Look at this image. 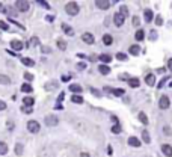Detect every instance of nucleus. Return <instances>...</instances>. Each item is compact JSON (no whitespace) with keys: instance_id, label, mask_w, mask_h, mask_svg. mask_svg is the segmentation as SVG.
<instances>
[{"instance_id":"f03ea898","label":"nucleus","mask_w":172,"mask_h":157,"mask_svg":"<svg viewBox=\"0 0 172 157\" xmlns=\"http://www.w3.org/2000/svg\"><path fill=\"white\" fill-rule=\"evenodd\" d=\"M29 2H24V0H17L15 2V8H17L18 11H21V12H26V11H29Z\"/></svg>"},{"instance_id":"2eb2a0df","label":"nucleus","mask_w":172,"mask_h":157,"mask_svg":"<svg viewBox=\"0 0 172 157\" xmlns=\"http://www.w3.org/2000/svg\"><path fill=\"white\" fill-rule=\"evenodd\" d=\"M128 145L130 147H140V140L136 136H131V138H128Z\"/></svg>"},{"instance_id":"37998d69","label":"nucleus","mask_w":172,"mask_h":157,"mask_svg":"<svg viewBox=\"0 0 172 157\" xmlns=\"http://www.w3.org/2000/svg\"><path fill=\"white\" fill-rule=\"evenodd\" d=\"M119 79H121V80H128L130 77H128L127 74H119Z\"/></svg>"},{"instance_id":"4468645a","label":"nucleus","mask_w":172,"mask_h":157,"mask_svg":"<svg viewBox=\"0 0 172 157\" xmlns=\"http://www.w3.org/2000/svg\"><path fill=\"white\" fill-rule=\"evenodd\" d=\"M143 17H145V21H147V23H151V20L154 18V14H153V11H151V9H145Z\"/></svg>"},{"instance_id":"f257e3e1","label":"nucleus","mask_w":172,"mask_h":157,"mask_svg":"<svg viewBox=\"0 0 172 157\" xmlns=\"http://www.w3.org/2000/svg\"><path fill=\"white\" fill-rule=\"evenodd\" d=\"M65 11L68 15H77L79 14V5L76 2H68L65 6Z\"/></svg>"},{"instance_id":"bb28decb","label":"nucleus","mask_w":172,"mask_h":157,"mask_svg":"<svg viewBox=\"0 0 172 157\" xmlns=\"http://www.w3.org/2000/svg\"><path fill=\"white\" fill-rule=\"evenodd\" d=\"M6 153H8V145H6L5 142H0V154L5 156Z\"/></svg>"},{"instance_id":"de8ad7c7","label":"nucleus","mask_w":172,"mask_h":157,"mask_svg":"<svg viewBox=\"0 0 172 157\" xmlns=\"http://www.w3.org/2000/svg\"><path fill=\"white\" fill-rule=\"evenodd\" d=\"M163 130H165V133H166V135H172V130L169 128V127H165Z\"/></svg>"},{"instance_id":"7ed1b4c3","label":"nucleus","mask_w":172,"mask_h":157,"mask_svg":"<svg viewBox=\"0 0 172 157\" xmlns=\"http://www.w3.org/2000/svg\"><path fill=\"white\" fill-rule=\"evenodd\" d=\"M44 122H45L47 127H54V125L59 122V120H57V116H54V115H47V116L44 118Z\"/></svg>"},{"instance_id":"20e7f679","label":"nucleus","mask_w":172,"mask_h":157,"mask_svg":"<svg viewBox=\"0 0 172 157\" xmlns=\"http://www.w3.org/2000/svg\"><path fill=\"white\" fill-rule=\"evenodd\" d=\"M39 128H41V125H39L38 121H33V120H32V121L27 122V130H29L30 133H38Z\"/></svg>"},{"instance_id":"bf43d9fd","label":"nucleus","mask_w":172,"mask_h":157,"mask_svg":"<svg viewBox=\"0 0 172 157\" xmlns=\"http://www.w3.org/2000/svg\"><path fill=\"white\" fill-rule=\"evenodd\" d=\"M169 86H172V82H171V83H169Z\"/></svg>"},{"instance_id":"8fccbe9b","label":"nucleus","mask_w":172,"mask_h":157,"mask_svg":"<svg viewBox=\"0 0 172 157\" xmlns=\"http://www.w3.org/2000/svg\"><path fill=\"white\" fill-rule=\"evenodd\" d=\"M42 52L44 53H50L52 52V49H50V47H42Z\"/></svg>"},{"instance_id":"58836bf2","label":"nucleus","mask_w":172,"mask_h":157,"mask_svg":"<svg viewBox=\"0 0 172 157\" xmlns=\"http://www.w3.org/2000/svg\"><path fill=\"white\" fill-rule=\"evenodd\" d=\"M116 59H119V61H127V54H124V53H118V54H116Z\"/></svg>"},{"instance_id":"9b49d317","label":"nucleus","mask_w":172,"mask_h":157,"mask_svg":"<svg viewBox=\"0 0 172 157\" xmlns=\"http://www.w3.org/2000/svg\"><path fill=\"white\" fill-rule=\"evenodd\" d=\"M145 83H147L148 86H154L155 85V76L154 74H147V77H145Z\"/></svg>"},{"instance_id":"f704fd0d","label":"nucleus","mask_w":172,"mask_h":157,"mask_svg":"<svg viewBox=\"0 0 172 157\" xmlns=\"http://www.w3.org/2000/svg\"><path fill=\"white\" fill-rule=\"evenodd\" d=\"M112 133H115V135L121 133V125H119V124H115V125L112 127Z\"/></svg>"},{"instance_id":"a878e982","label":"nucleus","mask_w":172,"mask_h":157,"mask_svg":"<svg viewBox=\"0 0 172 157\" xmlns=\"http://www.w3.org/2000/svg\"><path fill=\"white\" fill-rule=\"evenodd\" d=\"M142 139H143L145 143H150V142H151V139H150V133H148L147 130H143V131H142Z\"/></svg>"},{"instance_id":"9d476101","label":"nucleus","mask_w":172,"mask_h":157,"mask_svg":"<svg viewBox=\"0 0 172 157\" xmlns=\"http://www.w3.org/2000/svg\"><path fill=\"white\" fill-rule=\"evenodd\" d=\"M95 5H97L100 9H109L110 2H107V0H97V2H95Z\"/></svg>"},{"instance_id":"49530a36","label":"nucleus","mask_w":172,"mask_h":157,"mask_svg":"<svg viewBox=\"0 0 172 157\" xmlns=\"http://www.w3.org/2000/svg\"><path fill=\"white\" fill-rule=\"evenodd\" d=\"M5 109H6V103L0 100V110H5Z\"/></svg>"},{"instance_id":"5701e85b","label":"nucleus","mask_w":172,"mask_h":157,"mask_svg":"<svg viewBox=\"0 0 172 157\" xmlns=\"http://www.w3.org/2000/svg\"><path fill=\"white\" fill-rule=\"evenodd\" d=\"M71 101L76 103V104H82V103H83V98H82L80 95H72V97H71Z\"/></svg>"},{"instance_id":"7c9ffc66","label":"nucleus","mask_w":172,"mask_h":157,"mask_svg":"<svg viewBox=\"0 0 172 157\" xmlns=\"http://www.w3.org/2000/svg\"><path fill=\"white\" fill-rule=\"evenodd\" d=\"M112 94H113V95H118V97H122V95H124V89H121V88L112 89Z\"/></svg>"},{"instance_id":"3c124183","label":"nucleus","mask_w":172,"mask_h":157,"mask_svg":"<svg viewBox=\"0 0 172 157\" xmlns=\"http://www.w3.org/2000/svg\"><path fill=\"white\" fill-rule=\"evenodd\" d=\"M0 12H3V14H5V12H8V9H6L3 5H0Z\"/></svg>"},{"instance_id":"603ef678","label":"nucleus","mask_w":172,"mask_h":157,"mask_svg":"<svg viewBox=\"0 0 172 157\" xmlns=\"http://www.w3.org/2000/svg\"><path fill=\"white\" fill-rule=\"evenodd\" d=\"M45 18H47V21H50V23H52L53 20H54V17H53V15H47Z\"/></svg>"},{"instance_id":"39448f33","label":"nucleus","mask_w":172,"mask_h":157,"mask_svg":"<svg viewBox=\"0 0 172 157\" xmlns=\"http://www.w3.org/2000/svg\"><path fill=\"white\" fill-rule=\"evenodd\" d=\"M158 107H160L162 110H166V109L169 107V98H168L166 95H163V97L160 98V103H158Z\"/></svg>"},{"instance_id":"dca6fc26","label":"nucleus","mask_w":172,"mask_h":157,"mask_svg":"<svg viewBox=\"0 0 172 157\" xmlns=\"http://www.w3.org/2000/svg\"><path fill=\"white\" fill-rule=\"evenodd\" d=\"M101 62H104V64H109L110 61H112V56L110 54H107V53H103V54H100V57H98Z\"/></svg>"},{"instance_id":"393cba45","label":"nucleus","mask_w":172,"mask_h":157,"mask_svg":"<svg viewBox=\"0 0 172 157\" xmlns=\"http://www.w3.org/2000/svg\"><path fill=\"white\" fill-rule=\"evenodd\" d=\"M119 14H121V15H122L124 18H125L127 15H128V8H127L125 5H122V6L119 8Z\"/></svg>"},{"instance_id":"b1692460","label":"nucleus","mask_w":172,"mask_h":157,"mask_svg":"<svg viewBox=\"0 0 172 157\" xmlns=\"http://www.w3.org/2000/svg\"><path fill=\"white\" fill-rule=\"evenodd\" d=\"M103 42L106 44V45H110L112 42H113V38L110 35H103Z\"/></svg>"},{"instance_id":"412c9836","label":"nucleus","mask_w":172,"mask_h":157,"mask_svg":"<svg viewBox=\"0 0 172 157\" xmlns=\"http://www.w3.org/2000/svg\"><path fill=\"white\" fill-rule=\"evenodd\" d=\"M139 53H140V47H139V45H131V47H130V54L139 56Z\"/></svg>"},{"instance_id":"e433bc0d","label":"nucleus","mask_w":172,"mask_h":157,"mask_svg":"<svg viewBox=\"0 0 172 157\" xmlns=\"http://www.w3.org/2000/svg\"><path fill=\"white\" fill-rule=\"evenodd\" d=\"M24 79H26L27 82H32V80H33V76H32L30 73H24Z\"/></svg>"},{"instance_id":"cd10ccee","label":"nucleus","mask_w":172,"mask_h":157,"mask_svg":"<svg viewBox=\"0 0 172 157\" xmlns=\"http://www.w3.org/2000/svg\"><path fill=\"white\" fill-rule=\"evenodd\" d=\"M21 91H23V92H26V94H29V92H32L33 89H32V86H30L29 83H24V85L21 86Z\"/></svg>"},{"instance_id":"2f4dec72","label":"nucleus","mask_w":172,"mask_h":157,"mask_svg":"<svg viewBox=\"0 0 172 157\" xmlns=\"http://www.w3.org/2000/svg\"><path fill=\"white\" fill-rule=\"evenodd\" d=\"M98 70H100V73H101V74H104V76L110 73V68H109V67H106V65H101Z\"/></svg>"},{"instance_id":"5fc2aeb1","label":"nucleus","mask_w":172,"mask_h":157,"mask_svg":"<svg viewBox=\"0 0 172 157\" xmlns=\"http://www.w3.org/2000/svg\"><path fill=\"white\" fill-rule=\"evenodd\" d=\"M64 97H65V94H64V92H62V94H61V95H59V98H57V100H59V101H62V100H64Z\"/></svg>"},{"instance_id":"1a4fd4ad","label":"nucleus","mask_w":172,"mask_h":157,"mask_svg":"<svg viewBox=\"0 0 172 157\" xmlns=\"http://www.w3.org/2000/svg\"><path fill=\"white\" fill-rule=\"evenodd\" d=\"M162 151H163V154L166 157H172V147L171 145H168V143L162 145Z\"/></svg>"},{"instance_id":"6e6d98bb","label":"nucleus","mask_w":172,"mask_h":157,"mask_svg":"<svg viewBox=\"0 0 172 157\" xmlns=\"http://www.w3.org/2000/svg\"><path fill=\"white\" fill-rule=\"evenodd\" d=\"M150 38H153V39H155V38H157V33H155V32H153V33L150 35Z\"/></svg>"},{"instance_id":"13d9d810","label":"nucleus","mask_w":172,"mask_h":157,"mask_svg":"<svg viewBox=\"0 0 172 157\" xmlns=\"http://www.w3.org/2000/svg\"><path fill=\"white\" fill-rule=\"evenodd\" d=\"M168 67L172 70V59H169V62H168Z\"/></svg>"},{"instance_id":"c756f323","label":"nucleus","mask_w":172,"mask_h":157,"mask_svg":"<svg viewBox=\"0 0 172 157\" xmlns=\"http://www.w3.org/2000/svg\"><path fill=\"white\" fill-rule=\"evenodd\" d=\"M57 47H59L61 50H65V49H67V42H65L64 39H57Z\"/></svg>"},{"instance_id":"6ab92c4d","label":"nucleus","mask_w":172,"mask_h":157,"mask_svg":"<svg viewBox=\"0 0 172 157\" xmlns=\"http://www.w3.org/2000/svg\"><path fill=\"white\" fill-rule=\"evenodd\" d=\"M21 62H23V65H26V67H33L35 65L33 59H30V57H23Z\"/></svg>"},{"instance_id":"4be33fe9","label":"nucleus","mask_w":172,"mask_h":157,"mask_svg":"<svg viewBox=\"0 0 172 157\" xmlns=\"http://www.w3.org/2000/svg\"><path fill=\"white\" fill-rule=\"evenodd\" d=\"M0 83L2 85H9L11 83V79L8 76H5V74H0Z\"/></svg>"},{"instance_id":"4d7b16f0","label":"nucleus","mask_w":172,"mask_h":157,"mask_svg":"<svg viewBox=\"0 0 172 157\" xmlns=\"http://www.w3.org/2000/svg\"><path fill=\"white\" fill-rule=\"evenodd\" d=\"M80 157H91V156H89L88 153H82V154H80Z\"/></svg>"},{"instance_id":"4c0bfd02","label":"nucleus","mask_w":172,"mask_h":157,"mask_svg":"<svg viewBox=\"0 0 172 157\" xmlns=\"http://www.w3.org/2000/svg\"><path fill=\"white\" fill-rule=\"evenodd\" d=\"M38 42H39V39H38V38L35 36V38H32V39H30L29 45H32V47H33V45H38Z\"/></svg>"},{"instance_id":"79ce46f5","label":"nucleus","mask_w":172,"mask_h":157,"mask_svg":"<svg viewBox=\"0 0 172 157\" xmlns=\"http://www.w3.org/2000/svg\"><path fill=\"white\" fill-rule=\"evenodd\" d=\"M133 26H139V17H133Z\"/></svg>"},{"instance_id":"c9c22d12","label":"nucleus","mask_w":172,"mask_h":157,"mask_svg":"<svg viewBox=\"0 0 172 157\" xmlns=\"http://www.w3.org/2000/svg\"><path fill=\"white\" fill-rule=\"evenodd\" d=\"M38 3H39V5L42 6V8H45V9H50V8H52V6H50V5H49L47 2H42V0H38Z\"/></svg>"},{"instance_id":"864d4df0","label":"nucleus","mask_w":172,"mask_h":157,"mask_svg":"<svg viewBox=\"0 0 172 157\" xmlns=\"http://www.w3.org/2000/svg\"><path fill=\"white\" fill-rule=\"evenodd\" d=\"M165 82H166V80H165V79H163V80H162V82H160V83H158V85H157V86H158V88H163V85H165Z\"/></svg>"},{"instance_id":"aec40b11","label":"nucleus","mask_w":172,"mask_h":157,"mask_svg":"<svg viewBox=\"0 0 172 157\" xmlns=\"http://www.w3.org/2000/svg\"><path fill=\"white\" fill-rule=\"evenodd\" d=\"M23 103H24V106H26V107H32V106H33V103H35V100L32 98V97H26V98L23 100Z\"/></svg>"},{"instance_id":"c03bdc74","label":"nucleus","mask_w":172,"mask_h":157,"mask_svg":"<svg viewBox=\"0 0 172 157\" xmlns=\"http://www.w3.org/2000/svg\"><path fill=\"white\" fill-rule=\"evenodd\" d=\"M69 79H71V76H68V74H65V76H62V82H68Z\"/></svg>"},{"instance_id":"ddd939ff","label":"nucleus","mask_w":172,"mask_h":157,"mask_svg":"<svg viewBox=\"0 0 172 157\" xmlns=\"http://www.w3.org/2000/svg\"><path fill=\"white\" fill-rule=\"evenodd\" d=\"M44 88H45V91H54V89H57V88H59V83L53 80V82L45 83V86H44Z\"/></svg>"},{"instance_id":"6e6552de","label":"nucleus","mask_w":172,"mask_h":157,"mask_svg":"<svg viewBox=\"0 0 172 157\" xmlns=\"http://www.w3.org/2000/svg\"><path fill=\"white\" fill-rule=\"evenodd\" d=\"M113 21H115V26L121 27V26L124 24V17H122L119 12H118V14H115V15H113Z\"/></svg>"},{"instance_id":"ea45409f","label":"nucleus","mask_w":172,"mask_h":157,"mask_svg":"<svg viewBox=\"0 0 172 157\" xmlns=\"http://www.w3.org/2000/svg\"><path fill=\"white\" fill-rule=\"evenodd\" d=\"M0 29H3V30H8V29H9V26H8L5 21H0Z\"/></svg>"},{"instance_id":"423d86ee","label":"nucleus","mask_w":172,"mask_h":157,"mask_svg":"<svg viewBox=\"0 0 172 157\" xmlns=\"http://www.w3.org/2000/svg\"><path fill=\"white\" fill-rule=\"evenodd\" d=\"M11 47H12V50H15V52H20V50H23L24 44H23L21 41H18V39H14V41H11Z\"/></svg>"},{"instance_id":"a19ab883","label":"nucleus","mask_w":172,"mask_h":157,"mask_svg":"<svg viewBox=\"0 0 172 157\" xmlns=\"http://www.w3.org/2000/svg\"><path fill=\"white\" fill-rule=\"evenodd\" d=\"M155 24H157V26H162V24H163V20H162L160 15H158V17H155Z\"/></svg>"},{"instance_id":"473e14b6","label":"nucleus","mask_w":172,"mask_h":157,"mask_svg":"<svg viewBox=\"0 0 172 157\" xmlns=\"http://www.w3.org/2000/svg\"><path fill=\"white\" fill-rule=\"evenodd\" d=\"M143 36H145V33H143V30H140V29H139L138 32H136V35H135V38H136L138 41H142V39H143Z\"/></svg>"},{"instance_id":"c85d7f7f","label":"nucleus","mask_w":172,"mask_h":157,"mask_svg":"<svg viewBox=\"0 0 172 157\" xmlns=\"http://www.w3.org/2000/svg\"><path fill=\"white\" fill-rule=\"evenodd\" d=\"M23 150H24V148H23L21 143H17V145H15V154H17V156H21V154H23Z\"/></svg>"},{"instance_id":"72a5a7b5","label":"nucleus","mask_w":172,"mask_h":157,"mask_svg":"<svg viewBox=\"0 0 172 157\" xmlns=\"http://www.w3.org/2000/svg\"><path fill=\"white\" fill-rule=\"evenodd\" d=\"M62 27H64V30H65V33H68V35H74V30L69 27V26H67V24H62Z\"/></svg>"},{"instance_id":"a211bd4d","label":"nucleus","mask_w":172,"mask_h":157,"mask_svg":"<svg viewBox=\"0 0 172 157\" xmlns=\"http://www.w3.org/2000/svg\"><path fill=\"white\" fill-rule=\"evenodd\" d=\"M128 85L131 88H139L140 82H139V79H136V77H131V79H128Z\"/></svg>"},{"instance_id":"0eeeda50","label":"nucleus","mask_w":172,"mask_h":157,"mask_svg":"<svg viewBox=\"0 0 172 157\" xmlns=\"http://www.w3.org/2000/svg\"><path fill=\"white\" fill-rule=\"evenodd\" d=\"M82 39H83V42H86V44H94V41H95V38H94L92 33H83L82 35Z\"/></svg>"},{"instance_id":"f3484780","label":"nucleus","mask_w":172,"mask_h":157,"mask_svg":"<svg viewBox=\"0 0 172 157\" xmlns=\"http://www.w3.org/2000/svg\"><path fill=\"white\" fill-rule=\"evenodd\" d=\"M139 121L142 122V124H143V125H147V124H148V116H147V113H145V112H139Z\"/></svg>"},{"instance_id":"a18cd8bd","label":"nucleus","mask_w":172,"mask_h":157,"mask_svg":"<svg viewBox=\"0 0 172 157\" xmlns=\"http://www.w3.org/2000/svg\"><path fill=\"white\" fill-rule=\"evenodd\" d=\"M77 68H79V70H80V71H83V70H85V68H86V65H85V64H83V62H82V64H79V65H77Z\"/></svg>"},{"instance_id":"09e8293b","label":"nucleus","mask_w":172,"mask_h":157,"mask_svg":"<svg viewBox=\"0 0 172 157\" xmlns=\"http://www.w3.org/2000/svg\"><path fill=\"white\" fill-rule=\"evenodd\" d=\"M23 110H24L26 113H32V107H23Z\"/></svg>"},{"instance_id":"f8f14e48","label":"nucleus","mask_w":172,"mask_h":157,"mask_svg":"<svg viewBox=\"0 0 172 157\" xmlns=\"http://www.w3.org/2000/svg\"><path fill=\"white\" fill-rule=\"evenodd\" d=\"M68 91L74 92V95H77V94H80V92H82V86H80V85H77V83H72V85H69Z\"/></svg>"}]
</instances>
